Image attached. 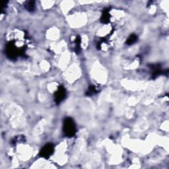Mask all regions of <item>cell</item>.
<instances>
[{"mask_svg":"<svg viewBox=\"0 0 169 169\" xmlns=\"http://www.w3.org/2000/svg\"><path fill=\"white\" fill-rule=\"evenodd\" d=\"M54 152V144L47 143L40 149V152H39V155L42 158L48 159L53 155Z\"/></svg>","mask_w":169,"mask_h":169,"instance_id":"obj_3","label":"cell"},{"mask_svg":"<svg viewBox=\"0 0 169 169\" xmlns=\"http://www.w3.org/2000/svg\"><path fill=\"white\" fill-rule=\"evenodd\" d=\"M63 132L64 135L68 137H73L76 134V125H75L74 120L71 118H65L63 120Z\"/></svg>","mask_w":169,"mask_h":169,"instance_id":"obj_2","label":"cell"},{"mask_svg":"<svg viewBox=\"0 0 169 169\" xmlns=\"http://www.w3.org/2000/svg\"><path fill=\"white\" fill-rule=\"evenodd\" d=\"M81 37L80 36H78L76 38L75 40V52L76 53H79L81 51Z\"/></svg>","mask_w":169,"mask_h":169,"instance_id":"obj_8","label":"cell"},{"mask_svg":"<svg viewBox=\"0 0 169 169\" xmlns=\"http://www.w3.org/2000/svg\"><path fill=\"white\" fill-rule=\"evenodd\" d=\"M25 140V139L23 136H22V135H20L19 137H18V136H17V137H14L13 139V140H12V144L15 145V144H17V143H19V142H22V141H25V140Z\"/></svg>","mask_w":169,"mask_h":169,"instance_id":"obj_10","label":"cell"},{"mask_svg":"<svg viewBox=\"0 0 169 169\" xmlns=\"http://www.w3.org/2000/svg\"><path fill=\"white\" fill-rule=\"evenodd\" d=\"M5 54L9 59L11 60H16L19 56H23L25 54V50L18 48L15 42H10L6 45Z\"/></svg>","mask_w":169,"mask_h":169,"instance_id":"obj_1","label":"cell"},{"mask_svg":"<svg viewBox=\"0 0 169 169\" xmlns=\"http://www.w3.org/2000/svg\"><path fill=\"white\" fill-rule=\"evenodd\" d=\"M54 101L57 104H59L64 100L66 96V90L63 86H60L58 90L54 93Z\"/></svg>","mask_w":169,"mask_h":169,"instance_id":"obj_4","label":"cell"},{"mask_svg":"<svg viewBox=\"0 0 169 169\" xmlns=\"http://www.w3.org/2000/svg\"><path fill=\"white\" fill-rule=\"evenodd\" d=\"M110 11L108 9H104L103 11H102L101 22L103 24H108L110 23Z\"/></svg>","mask_w":169,"mask_h":169,"instance_id":"obj_5","label":"cell"},{"mask_svg":"<svg viewBox=\"0 0 169 169\" xmlns=\"http://www.w3.org/2000/svg\"><path fill=\"white\" fill-rule=\"evenodd\" d=\"M24 6L26 10L29 12H33L35 10V2L34 1H26Z\"/></svg>","mask_w":169,"mask_h":169,"instance_id":"obj_6","label":"cell"},{"mask_svg":"<svg viewBox=\"0 0 169 169\" xmlns=\"http://www.w3.org/2000/svg\"><path fill=\"white\" fill-rule=\"evenodd\" d=\"M138 40V37L135 34H132L129 37H128V38L127 39V40L126 41V44L127 45H129V46H130V45H132L135 44V42H136Z\"/></svg>","mask_w":169,"mask_h":169,"instance_id":"obj_7","label":"cell"},{"mask_svg":"<svg viewBox=\"0 0 169 169\" xmlns=\"http://www.w3.org/2000/svg\"><path fill=\"white\" fill-rule=\"evenodd\" d=\"M97 92H98V90H97V89H96V87L94 86V85H91V86H90L89 87L88 90H87L86 95H87V96H92L94 94H96V93H97Z\"/></svg>","mask_w":169,"mask_h":169,"instance_id":"obj_9","label":"cell"}]
</instances>
